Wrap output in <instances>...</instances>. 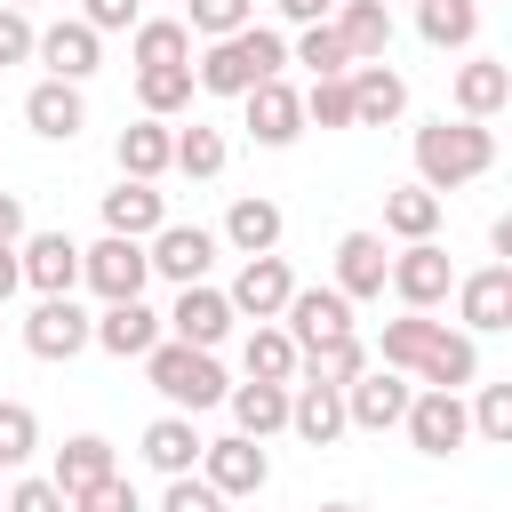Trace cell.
I'll return each instance as SVG.
<instances>
[{
	"instance_id": "obj_23",
	"label": "cell",
	"mask_w": 512,
	"mask_h": 512,
	"mask_svg": "<svg viewBox=\"0 0 512 512\" xmlns=\"http://www.w3.org/2000/svg\"><path fill=\"white\" fill-rule=\"evenodd\" d=\"M24 120H32V136H48V144H72V136L88 128L80 80H40V88L24 96Z\"/></svg>"
},
{
	"instance_id": "obj_47",
	"label": "cell",
	"mask_w": 512,
	"mask_h": 512,
	"mask_svg": "<svg viewBox=\"0 0 512 512\" xmlns=\"http://www.w3.org/2000/svg\"><path fill=\"white\" fill-rule=\"evenodd\" d=\"M24 56H32V16L0 8V64H24Z\"/></svg>"
},
{
	"instance_id": "obj_16",
	"label": "cell",
	"mask_w": 512,
	"mask_h": 512,
	"mask_svg": "<svg viewBox=\"0 0 512 512\" xmlns=\"http://www.w3.org/2000/svg\"><path fill=\"white\" fill-rule=\"evenodd\" d=\"M288 432L312 448H336L344 440V384H320V376L288 384Z\"/></svg>"
},
{
	"instance_id": "obj_15",
	"label": "cell",
	"mask_w": 512,
	"mask_h": 512,
	"mask_svg": "<svg viewBox=\"0 0 512 512\" xmlns=\"http://www.w3.org/2000/svg\"><path fill=\"white\" fill-rule=\"evenodd\" d=\"M88 344H104L112 360H144L160 344V312L144 296H120V304H104V320H88Z\"/></svg>"
},
{
	"instance_id": "obj_21",
	"label": "cell",
	"mask_w": 512,
	"mask_h": 512,
	"mask_svg": "<svg viewBox=\"0 0 512 512\" xmlns=\"http://www.w3.org/2000/svg\"><path fill=\"white\" fill-rule=\"evenodd\" d=\"M288 264L280 256H248L240 272H232V288H224V304L232 312H248V320H280V304H288Z\"/></svg>"
},
{
	"instance_id": "obj_11",
	"label": "cell",
	"mask_w": 512,
	"mask_h": 512,
	"mask_svg": "<svg viewBox=\"0 0 512 512\" xmlns=\"http://www.w3.org/2000/svg\"><path fill=\"white\" fill-rule=\"evenodd\" d=\"M232 304H224V288H208V280H192V288H176V312H168V336L176 344H200V352H216L224 336H232Z\"/></svg>"
},
{
	"instance_id": "obj_46",
	"label": "cell",
	"mask_w": 512,
	"mask_h": 512,
	"mask_svg": "<svg viewBox=\"0 0 512 512\" xmlns=\"http://www.w3.org/2000/svg\"><path fill=\"white\" fill-rule=\"evenodd\" d=\"M160 512H224V496H216L200 472H176V480H168V496H160Z\"/></svg>"
},
{
	"instance_id": "obj_14",
	"label": "cell",
	"mask_w": 512,
	"mask_h": 512,
	"mask_svg": "<svg viewBox=\"0 0 512 512\" xmlns=\"http://www.w3.org/2000/svg\"><path fill=\"white\" fill-rule=\"evenodd\" d=\"M16 264H24V288H40V296H72L80 288V240L72 232H32L16 248Z\"/></svg>"
},
{
	"instance_id": "obj_10",
	"label": "cell",
	"mask_w": 512,
	"mask_h": 512,
	"mask_svg": "<svg viewBox=\"0 0 512 512\" xmlns=\"http://www.w3.org/2000/svg\"><path fill=\"white\" fill-rule=\"evenodd\" d=\"M144 264H152L160 280L192 288V280H208V264H216V232H200V224H160L152 248H144Z\"/></svg>"
},
{
	"instance_id": "obj_5",
	"label": "cell",
	"mask_w": 512,
	"mask_h": 512,
	"mask_svg": "<svg viewBox=\"0 0 512 512\" xmlns=\"http://www.w3.org/2000/svg\"><path fill=\"white\" fill-rule=\"evenodd\" d=\"M384 280H392V296H400L408 312H432V304H448L456 264H448V248H440V240H408V248L384 264Z\"/></svg>"
},
{
	"instance_id": "obj_22",
	"label": "cell",
	"mask_w": 512,
	"mask_h": 512,
	"mask_svg": "<svg viewBox=\"0 0 512 512\" xmlns=\"http://www.w3.org/2000/svg\"><path fill=\"white\" fill-rule=\"evenodd\" d=\"M456 312H464V328H472V336L512 328V264H488V272L456 280Z\"/></svg>"
},
{
	"instance_id": "obj_41",
	"label": "cell",
	"mask_w": 512,
	"mask_h": 512,
	"mask_svg": "<svg viewBox=\"0 0 512 512\" xmlns=\"http://www.w3.org/2000/svg\"><path fill=\"white\" fill-rule=\"evenodd\" d=\"M240 24H256V0H192L184 8V32H200V40H224Z\"/></svg>"
},
{
	"instance_id": "obj_39",
	"label": "cell",
	"mask_w": 512,
	"mask_h": 512,
	"mask_svg": "<svg viewBox=\"0 0 512 512\" xmlns=\"http://www.w3.org/2000/svg\"><path fill=\"white\" fill-rule=\"evenodd\" d=\"M296 64H312V80H344V72H352V56H344L336 24H304V40H296Z\"/></svg>"
},
{
	"instance_id": "obj_30",
	"label": "cell",
	"mask_w": 512,
	"mask_h": 512,
	"mask_svg": "<svg viewBox=\"0 0 512 512\" xmlns=\"http://www.w3.org/2000/svg\"><path fill=\"white\" fill-rule=\"evenodd\" d=\"M224 240H232L240 256H272V248H280V208H272L264 192L232 200V216H224Z\"/></svg>"
},
{
	"instance_id": "obj_51",
	"label": "cell",
	"mask_w": 512,
	"mask_h": 512,
	"mask_svg": "<svg viewBox=\"0 0 512 512\" xmlns=\"http://www.w3.org/2000/svg\"><path fill=\"white\" fill-rule=\"evenodd\" d=\"M24 288V264H16V248H0V304Z\"/></svg>"
},
{
	"instance_id": "obj_49",
	"label": "cell",
	"mask_w": 512,
	"mask_h": 512,
	"mask_svg": "<svg viewBox=\"0 0 512 512\" xmlns=\"http://www.w3.org/2000/svg\"><path fill=\"white\" fill-rule=\"evenodd\" d=\"M272 8H280L288 24H328V16H336V0H272Z\"/></svg>"
},
{
	"instance_id": "obj_32",
	"label": "cell",
	"mask_w": 512,
	"mask_h": 512,
	"mask_svg": "<svg viewBox=\"0 0 512 512\" xmlns=\"http://www.w3.org/2000/svg\"><path fill=\"white\" fill-rule=\"evenodd\" d=\"M112 472V440H96V432H80V440H64L56 448V464H48V480L64 488V496H80V488H96Z\"/></svg>"
},
{
	"instance_id": "obj_12",
	"label": "cell",
	"mask_w": 512,
	"mask_h": 512,
	"mask_svg": "<svg viewBox=\"0 0 512 512\" xmlns=\"http://www.w3.org/2000/svg\"><path fill=\"white\" fill-rule=\"evenodd\" d=\"M24 352H32V360H72V352H88V312H80L72 296H40L32 320H24Z\"/></svg>"
},
{
	"instance_id": "obj_27",
	"label": "cell",
	"mask_w": 512,
	"mask_h": 512,
	"mask_svg": "<svg viewBox=\"0 0 512 512\" xmlns=\"http://www.w3.org/2000/svg\"><path fill=\"white\" fill-rule=\"evenodd\" d=\"M384 264H392V256H384L376 232H344V240H336V288H344L352 304H360V296H384Z\"/></svg>"
},
{
	"instance_id": "obj_24",
	"label": "cell",
	"mask_w": 512,
	"mask_h": 512,
	"mask_svg": "<svg viewBox=\"0 0 512 512\" xmlns=\"http://www.w3.org/2000/svg\"><path fill=\"white\" fill-rule=\"evenodd\" d=\"M168 224V200L144 184V176H120L112 192H104V232H120V240H152Z\"/></svg>"
},
{
	"instance_id": "obj_7",
	"label": "cell",
	"mask_w": 512,
	"mask_h": 512,
	"mask_svg": "<svg viewBox=\"0 0 512 512\" xmlns=\"http://www.w3.org/2000/svg\"><path fill=\"white\" fill-rule=\"evenodd\" d=\"M408 440L424 448V456H456L464 448V432H472V416H464V392H440V384H424V392H408Z\"/></svg>"
},
{
	"instance_id": "obj_28",
	"label": "cell",
	"mask_w": 512,
	"mask_h": 512,
	"mask_svg": "<svg viewBox=\"0 0 512 512\" xmlns=\"http://www.w3.org/2000/svg\"><path fill=\"white\" fill-rule=\"evenodd\" d=\"M224 400H232V424H240L248 440L288 432V384H256V376H248V384H232Z\"/></svg>"
},
{
	"instance_id": "obj_35",
	"label": "cell",
	"mask_w": 512,
	"mask_h": 512,
	"mask_svg": "<svg viewBox=\"0 0 512 512\" xmlns=\"http://www.w3.org/2000/svg\"><path fill=\"white\" fill-rule=\"evenodd\" d=\"M416 32L432 48H464L480 32V0H416Z\"/></svg>"
},
{
	"instance_id": "obj_45",
	"label": "cell",
	"mask_w": 512,
	"mask_h": 512,
	"mask_svg": "<svg viewBox=\"0 0 512 512\" xmlns=\"http://www.w3.org/2000/svg\"><path fill=\"white\" fill-rule=\"evenodd\" d=\"M0 512H72V496H64L56 480H16V488L0 496Z\"/></svg>"
},
{
	"instance_id": "obj_34",
	"label": "cell",
	"mask_w": 512,
	"mask_h": 512,
	"mask_svg": "<svg viewBox=\"0 0 512 512\" xmlns=\"http://www.w3.org/2000/svg\"><path fill=\"white\" fill-rule=\"evenodd\" d=\"M240 368H248L256 384H296V336H288V328H256V336L240 344Z\"/></svg>"
},
{
	"instance_id": "obj_13",
	"label": "cell",
	"mask_w": 512,
	"mask_h": 512,
	"mask_svg": "<svg viewBox=\"0 0 512 512\" xmlns=\"http://www.w3.org/2000/svg\"><path fill=\"white\" fill-rule=\"evenodd\" d=\"M32 56L48 64V80H88V72H96V56H104V32H96V24H80V16H64V24L32 32Z\"/></svg>"
},
{
	"instance_id": "obj_25",
	"label": "cell",
	"mask_w": 512,
	"mask_h": 512,
	"mask_svg": "<svg viewBox=\"0 0 512 512\" xmlns=\"http://www.w3.org/2000/svg\"><path fill=\"white\" fill-rule=\"evenodd\" d=\"M504 104H512V64H496V56L456 64V112H464V120H488V112H504Z\"/></svg>"
},
{
	"instance_id": "obj_50",
	"label": "cell",
	"mask_w": 512,
	"mask_h": 512,
	"mask_svg": "<svg viewBox=\"0 0 512 512\" xmlns=\"http://www.w3.org/2000/svg\"><path fill=\"white\" fill-rule=\"evenodd\" d=\"M16 240H24V200L0 192V248H16Z\"/></svg>"
},
{
	"instance_id": "obj_18",
	"label": "cell",
	"mask_w": 512,
	"mask_h": 512,
	"mask_svg": "<svg viewBox=\"0 0 512 512\" xmlns=\"http://www.w3.org/2000/svg\"><path fill=\"white\" fill-rule=\"evenodd\" d=\"M240 104H248V136H256V144H272V152H280V144H296V136H304V96H296L288 80H256Z\"/></svg>"
},
{
	"instance_id": "obj_40",
	"label": "cell",
	"mask_w": 512,
	"mask_h": 512,
	"mask_svg": "<svg viewBox=\"0 0 512 512\" xmlns=\"http://www.w3.org/2000/svg\"><path fill=\"white\" fill-rule=\"evenodd\" d=\"M32 448H40V416L24 400H0V472H16Z\"/></svg>"
},
{
	"instance_id": "obj_43",
	"label": "cell",
	"mask_w": 512,
	"mask_h": 512,
	"mask_svg": "<svg viewBox=\"0 0 512 512\" xmlns=\"http://www.w3.org/2000/svg\"><path fill=\"white\" fill-rule=\"evenodd\" d=\"M480 440H512V384H480V408H464Z\"/></svg>"
},
{
	"instance_id": "obj_9",
	"label": "cell",
	"mask_w": 512,
	"mask_h": 512,
	"mask_svg": "<svg viewBox=\"0 0 512 512\" xmlns=\"http://www.w3.org/2000/svg\"><path fill=\"white\" fill-rule=\"evenodd\" d=\"M400 416H408V376L368 360V368L344 384V424H360V432H392Z\"/></svg>"
},
{
	"instance_id": "obj_37",
	"label": "cell",
	"mask_w": 512,
	"mask_h": 512,
	"mask_svg": "<svg viewBox=\"0 0 512 512\" xmlns=\"http://www.w3.org/2000/svg\"><path fill=\"white\" fill-rule=\"evenodd\" d=\"M136 64H192V32H184L176 16L136 24Z\"/></svg>"
},
{
	"instance_id": "obj_48",
	"label": "cell",
	"mask_w": 512,
	"mask_h": 512,
	"mask_svg": "<svg viewBox=\"0 0 512 512\" xmlns=\"http://www.w3.org/2000/svg\"><path fill=\"white\" fill-rule=\"evenodd\" d=\"M136 8H144V0H80V24H96V32H128Z\"/></svg>"
},
{
	"instance_id": "obj_19",
	"label": "cell",
	"mask_w": 512,
	"mask_h": 512,
	"mask_svg": "<svg viewBox=\"0 0 512 512\" xmlns=\"http://www.w3.org/2000/svg\"><path fill=\"white\" fill-rule=\"evenodd\" d=\"M280 320H288V336H296V352H304V344H320V336H344V328H352V296H344V288H288Z\"/></svg>"
},
{
	"instance_id": "obj_3",
	"label": "cell",
	"mask_w": 512,
	"mask_h": 512,
	"mask_svg": "<svg viewBox=\"0 0 512 512\" xmlns=\"http://www.w3.org/2000/svg\"><path fill=\"white\" fill-rule=\"evenodd\" d=\"M488 168H496V136L480 120H424L416 128V176H424V192H456V184H472Z\"/></svg>"
},
{
	"instance_id": "obj_52",
	"label": "cell",
	"mask_w": 512,
	"mask_h": 512,
	"mask_svg": "<svg viewBox=\"0 0 512 512\" xmlns=\"http://www.w3.org/2000/svg\"><path fill=\"white\" fill-rule=\"evenodd\" d=\"M320 512H360V504H320Z\"/></svg>"
},
{
	"instance_id": "obj_8",
	"label": "cell",
	"mask_w": 512,
	"mask_h": 512,
	"mask_svg": "<svg viewBox=\"0 0 512 512\" xmlns=\"http://www.w3.org/2000/svg\"><path fill=\"white\" fill-rule=\"evenodd\" d=\"M200 480H208L216 496H256V488L272 480V456H264V440H248V432L200 440Z\"/></svg>"
},
{
	"instance_id": "obj_26",
	"label": "cell",
	"mask_w": 512,
	"mask_h": 512,
	"mask_svg": "<svg viewBox=\"0 0 512 512\" xmlns=\"http://www.w3.org/2000/svg\"><path fill=\"white\" fill-rule=\"evenodd\" d=\"M112 152H120V176H144V184H160V176H168V152H176V128L144 112L136 128H120V144H112Z\"/></svg>"
},
{
	"instance_id": "obj_36",
	"label": "cell",
	"mask_w": 512,
	"mask_h": 512,
	"mask_svg": "<svg viewBox=\"0 0 512 512\" xmlns=\"http://www.w3.org/2000/svg\"><path fill=\"white\" fill-rule=\"evenodd\" d=\"M136 96H144L152 120L184 112V104H192V64H136Z\"/></svg>"
},
{
	"instance_id": "obj_4",
	"label": "cell",
	"mask_w": 512,
	"mask_h": 512,
	"mask_svg": "<svg viewBox=\"0 0 512 512\" xmlns=\"http://www.w3.org/2000/svg\"><path fill=\"white\" fill-rule=\"evenodd\" d=\"M144 376H152V392L176 408V416H200V408H216L232 384H224V368H216V352H200V344H176V336H160L152 352H144Z\"/></svg>"
},
{
	"instance_id": "obj_42",
	"label": "cell",
	"mask_w": 512,
	"mask_h": 512,
	"mask_svg": "<svg viewBox=\"0 0 512 512\" xmlns=\"http://www.w3.org/2000/svg\"><path fill=\"white\" fill-rule=\"evenodd\" d=\"M352 128V88L344 80H312V96H304V128Z\"/></svg>"
},
{
	"instance_id": "obj_2",
	"label": "cell",
	"mask_w": 512,
	"mask_h": 512,
	"mask_svg": "<svg viewBox=\"0 0 512 512\" xmlns=\"http://www.w3.org/2000/svg\"><path fill=\"white\" fill-rule=\"evenodd\" d=\"M280 64H288V40L264 32V24H240V32H224V40L200 48L192 88H208V96H248L256 80H280Z\"/></svg>"
},
{
	"instance_id": "obj_17",
	"label": "cell",
	"mask_w": 512,
	"mask_h": 512,
	"mask_svg": "<svg viewBox=\"0 0 512 512\" xmlns=\"http://www.w3.org/2000/svg\"><path fill=\"white\" fill-rule=\"evenodd\" d=\"M344 88H352V128H384V120L408 112V80L392 72V56L384 64H352Z\"/></svg>"
},
{
	"instance_id": "obj_31",
	"label": "cell",
	"mask_w": 512,
	"mask_h": 512,
	"mask_svg": "<svg viewBox=\"0 0 512 512\" xmlns=\"http://www.w3.org/2000/svg\"><path fill=\"white\" fill-rule=\"evenodd\" d=\"M368 368V344L344 328V336H320V344H304L296 352V376H320V384H352Z\"/></svg>"
},
{
	"instance_id": "obj_1",
	"label": "cell",
	"mask_w": 512,
	"mask_h": 512,
	"mask_svg": "<svg viewBox=\"0 0 512 512\" xmlns=\"http://www.w3.org/2000/svg\"><path fill=\"white\" fill-rule=\"evenodd\" d=\"M384 368H400L416 384H440V392H464L480 376V352H472L464 328H448L432 312H400V320H384Z\"/></svg>"
},
{
	"instance_id": "obj_38",
	"label": "cell",
	"mask_w": 512,
	"mask_h": 512,
	"mask_svg": "<svg viewBox=\"0 0 512 512\" xmlns=\"http://www.w3.org/2000/svg\"><path fill=\"white\" fill-rule=\"evenodd\" d=\"M168 168H184V176H224V136L216 128H176V152H168Z\"/></svg>"
},
{
	"instance_id": "obj_44",
	"label": "cell",
	"mask_w": 512,
	"mask_h": 512,
	"mask_svg": "<svg viewBox=\"0 0 512 512\" xmlns=\"http://www.w3.org/2000/svg\"><path fill=\"white\" fill-rule=\"evenodd\" d=\"M72 512H144V504H136V488H128L120 472H104L96 488H80V496H72Z\"/></svg>"
},
{
	"instance_id": "obj_6",
	"label": "cell",
	"mask_w": 512,
	"mask_h": 512,
	"mask_svg": "<svg viewBox=\"0 0 512 512\" xmlns=\"http://www.w3.org/2000/svg\"><path fill=\"white\" fill-rule=\"evenodd\" d=\"M80 280H88L104 304H120V296H144V280H152V264H144V240H120V232H104L96 248H80Z\"/></svg>"
},
{
	"instance_id": "obj_33",
	"label": "cell",
	"mask_w": 512,
	"mask_h": 512,
	"mask_svg": "<svg viewBox=\"0 0 512 512\" xmlns=\"http://www.w3.org/2000/svg\"><path fill=\"white\" fill-rule=\"evenodd\" d=\"M384 232H400V240H432V232H440V192H424V184L384 192Z\"/></svg>"
},
{
	"instance_id": "obj_53",
	"label": "cell",
	"mask_w": 512,
	"mask_h": 512,
	"mask_svg": "<svg viewBox=\"0 0 512 512\" xmlns=\"http://www.w3.org/2000/svg\"><path fill=\"white\" fill-rule=\"evenodd\" d=\"M0 8H32V0H0Z\"/></svg>"
},
{
	"instance_id": "obj_20",
	"label": "cell",
	"mask_w": 512,
	"mask_h": 512,
	"mask_svg": "<svg viewBox=\"0 0 512 512\" xmlns=\"http://www.w3.org/2000/svg\"><path fill=\"white\" fill-rule=\"evenodd\" d=\"M336 40H344V56L352 64H384L392 56V8L384 0H336Z\"/></svg>"
},
{
	"instance_id": "obj_54",
	"label": "cell",
	"mask_w": 512,
	"mask_h": 512,
	"mask_svg": "<svg viewBox=\"0 0 512 512\" xmlns=\"http://www.w3.org/2000/svg\"><path fill=\"white\" fill-rule=\"evenodd\" d=\"M384 8H392V0H384Z\"/></svg>"
},
{
	"instance_id": "obj_29",
	"label": "cell",
	"mask_w": 512,
	"mask_h": 512,
	"mask_svg": "<svg viewBox=\"0 0 512 512\" xmlns=\"http://www.w3.org/2000/svg\"><path fill=\"white\" fill-rule=\"evenodd\" d=\"M144 464H152V472H168V480H176V472H192V464H200V432H192V416H176V408H168V416H152V424H144Z\"/></svg>"
}]
</instances>
